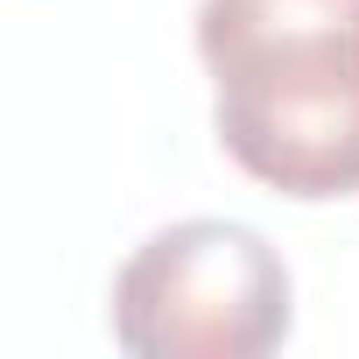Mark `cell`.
Here are the masks:
<instances>
[{
    "label": "cell",
    "instance_id": "cell-1",
    "mask_svg": "<svg viewBox=\"0 0 359 359\" xmlns=\"http://www.w3.org/2000/svg\"><path fill=\"white\" fill-rule=\"evenodd\" d=\"M219 148L261 191H359V0H198Z\"/></svg>",
    "mask_w": 359,
    "mask_h": 359
},
{
    "label": "cell",
    "instance_id": "cell-2",
    "mask_svg": "<svg viewBox=\"0 0 359 359\" xmlns=\"http://www.w3.org/2000/svg\"><path fill=\"white\" fill-rule=\"evenodd\" d=\"M289 317V261L240 219L162 226L113 275V345L134 359H261Z\"/></svg>",
    "mask_w": 359,
    "mask_h": 359
}]
</instances>
